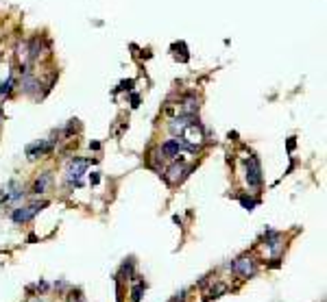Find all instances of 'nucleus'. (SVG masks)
Instances as JSON below:
<instances>
[{
    "label": "nucleus",
    "mask_w": 327,
    "mask_h": 302,
    "mask_svg": "<svg viewBox=\"0 0 327 302\" xmlns=\"http://www.w3.org/2000/svg\"><path fill=\"white\" fill-rule=\"evenodd\" d=\"M46 207H48V200H42V203H33V205H26V207H20V209H13L11 219L15 224H26Z\"/></svg>",
    "instance_id": "f257e3e1"
},
{
    "label": "nucleus",
    "mask_w": 327,
    "mask_h": 302,
    "mask_svg": "<svg viewBox=\"0 0 327 302\" xmlns=\"http://www.w3.org/2000/svg\"><path fill=\"white\" fill-rule=\"evenodd\" d=\"M244 166H247V185L251 189H260L262 187V166H260V159L256 154H251V157L244 161Z\"/></svg>",
    "instance_id": "f03ea898"
},
{
    "label": "nucleus",
    "mask_w": 327,
    "mask_h": 302,
    "mask_svg": "<svg viewBox=\"0 0 327 302\" xmlns=\"http://www.w3.org/2000/svg\"><path fill=\"white\" fill-rule=\"evenodd\" d=\"M87 166H89V161H87V159H72V161L68 163V176H66L68 185L81 187V176L85 174Z\"/></svg>",
    "instance_id": "7ed1b4c3"
},
{
    "label": "nucleus",
    "mask_w": 327,
    "mask_h": 302,
    "mask_svg": "<svg viewBox=\"0 0 327 302\" xmlns=\"http://www.w3.org/2000/svg\"><path fill=\"white\" fill-rule=\"evenodd\" d=\"M229 268L238 274V276L242 278H251L253 274H256V261H253L251 257H240V259H235Z\"/></svg>",
    "instance_id": "20e7f679"
},
{
    "label": "nucleus",
    "mask_w": 327,
    "mask_h": 302,
    "mask_svg": "<svg viewBox=\"0 0 327 302\" xmlns=\"http://www.w3.org/2000/svg\"><path fill=\"white\" fill-rule=\"evenodd\" d=\"M52 148H55V142L40 139V142H35V144H31L29 148H26V157H29L31 161L33 159H40V157H44V154L52 152Z\"/></svg>",
    "instance_id": "39448f33"
},
{
    "label": "nucleus",
    "mask_w": 327,
    "mask_h": 302,
    "mask_svg": "<svg viewBox=\"0 0 327 302\" xmlns=\"http://www.w3.org/2000/svg\"><path fill=\"white\" fill-rule=\"evenodd\" d=\"M159 150L166 159H175V157H179V152L184 150V142H181V137H177V139H168V142L161 144Z\"/></svg>",
    "instance_id": "423d86ee"
},
{
    "label": "nucleus",
    "mask_w": 327,
    "mask_h": 302,
    "mask_svg": "<svg viewBox=\"0 0 327 302\" xmlns=\"http://www.w3.org/2000/svg\"><path fill=\"white\" fill-rule=\"evenodd\" d=\"M194 122H198V120H196L194 115H190V113L179 115V117H175V120L170 122V133H175V135L179 133V135H181V133H184V131L188 129L190 124H194Z\"/></svg>",
    "instance_id": "0eeeda50"
},
{
    "label": "nucleus",
    "mask_w": 327,
    "mask_h": 302,
    "mask_svg": "<svg viewBox=\"0 0 327 302\" xmlns=\"http://www.w3.org/2000/svg\"><path fill=\"white\" fill-rule=\"evenodd\" d=\"M50 183H52V174H50V172H44V174H40V176L35 178V183H33L31 194H35V196L46 194V191H48V187H50Z\"/></svg>",
    "instance_id": "6e6552de"
},
{
    "label": "nucleus",
    "mask_w": 327,
    "mask_h": 302,
    "mask_svg": "<svg viewBox=\"0 0 327 302\" xmlns=\"http://www.w3.org/2000/svg\"><path fill=\"white\" fill-rule=\"evenodd\" d=\"M186 172H188L186 163H184V161H175V163H172V168L166 172V174H168L166 180H168V183H181V180L186 178Z\"/></svg>",
    "instance_id": "1a4fd4ad"
},
{
    "label": "nucleus",
    "mask_w": 327,
    "mask_h": 302,
    "mask_svg": "<svg viewBox=\"0 0 327 302\" xmlns=\"http://www.w3.org/2000/svg\"><path fill=\"white\" fill-rule=\"evenodd\" d=\"M44 37H33L31 44H29V59L31 61H38L44 57V52H46V48H44Z\"/></svg>",
    "instance_id": "9d476101"
},
{
    "label": "nucleus",
    "mask_w": 327,
    "mask_h": 302,
    "mask_svg": "<svg viewBox=\"0 0 327 302\" xmlns=\"http://www.w3.org/2000/svg\"><path fill=\"white\" fill-rule=\"evenodd\" d=\"M38 87H40V80L33 74H29V72H24V76H22V91L24 94H33Z\"/></svg>",
    "instance_id": "9b49d317"
},
{
    "label": "nucleus",
    "mask_w": 327,
    "mask_h": 302,
    "mask_svg": "<svg viewBox=\"0 0 327 302\" xmlns=\"http://www.w3.org/2000/svg\"><path fill=\"white\" fill-rule=\"evenodd\" d=\"M144 291H147V283H144V280L133 283V287H131V302H140L142 296H144Z\"/></svg>",
    "instance_id": "f8f14e48"
},
{
    "label": "nucleus",
    "mask_w": 327,
    "mask_h": 302,
    "mask_svg": "<svg viewBox=\"0 0 327 302\" xmlns=\"http://www.w3.org/2000/svg\"><path fill=\"white\" fill-rule=\"evenodd\" d=\"M223 294H227V285H223V283H216V285L207 291V298H205V302H212V300H216V298H221Z\"/></svg>",
    "instance_id": "ddd939ff"
},
{
    "label": "nucleus",
    "mask_w": 327,
    "mask_h": 302,
    "mask_svg": "<svg viewBox=\"0 0 327 302\" xmlns=\"http://www.w3.org/2000/svg\"><path fill=\"white\" fill-rule=\"evenodd\" d=\"M198 111V98L194 96H188L184 100V113H190V115H194Z\"/></svg>",
    "instance_id": "4468645a"
},
{
    "label": "nucleus",
    "mask_w": 327,
    "mask_h": 302,
    "mask_svg": "<svg viewBox=\"0 0 327 302\" xmlns=\"http://www.w3.org/2000/svg\"><path fill=\"white\" fill-rule=\"evenodd\" d=\"M13 87H15V78H13V74L9 76L5 83H0V96H11V91H13Z\"/></svg>",
    "instance_id": "2eb2a0df"
},
{
    "label": "nucleus",
    "mask_w": 327,
    "mask_h": 302,
    "mask_svg": "<svg viewBox=\"0 0 327 302\" xmlns=\"http://www.w3.org/2000/svg\"><path fill=\"white\" fill-rule=\"evenodd\" d=\"M66 302H85V296L81 289H70L68 296H66Z\"/></svg>",
    "instance_id": "dca6fc26"
},
{
    "label": "nucleus",
    "mask_w": 327,
    "mask_h": 302,
    "mask_svg": "<svg viewBox=\"0 0 327 302\" xmlns=\"http://www.w3.org/2000/svg\"><path fill=\"white\" fill-rule=\"evenodd\" d=\"M240 205H242L244 209H247V211H253V209L258 207L256 200H253V198H247V196H240Z\"/></svg>",
    "instance_id": "f3484780"
},
{
    "label": "nucleus",
    "mask_w": 327,
    "mask_h": 302,
    "mask_svg": "<svg viewBox=\"0 0 327 302\" xmlns=\"http://www.w3.org/2000/svg\"><path fill=\"white\" fill-rule=\"evenodd\" d=\"M188 300V289H181V291H177L175 296H172L168 302H186Z\"/></svg>",
    "instance_id": "a211bd4d"
},
{
    "label": "nucleus",
    "mask_w": 327,
    "mask_h": 302,
    "mask_svg": "<svg viewBox=\"0 0 327 302\" xmlns=\"http://www.w3.org/2000/svg\"><path fill=\"white\" fill-rule=\"evenodd\" d=\"M101 183V176H98V172H92L89 174V185H98Z\"/></svg>",
    "instance_id": "6ab92c4d"
},
{
    "label": "nucleus",
    "mask_w": 327,
    "mask_h": 302,
    "mask_svg": "<svg viewBox=\"0 0 327 302\" xmlns=\"http://www.w3.org/2000/svg\"><path fill=\"white\" fill-rule=\"evenodd\" d=\"M33 289H38V291H42V294H44V291H46V289H48V283H44V280H40V283H38V285H35Z\"/></svg>",
    "instance_id": "aec40b11"
},
{
    "label": "nucleus",
    "mask_w": 327,
    "mask_h": 302,
    "mask_svg": "<svg viewBox=\"0 0 327 302\" xmlns=\"http://www.w3.org/2000/svg\"><path fill=\"white\" fill-rule=\"evenodd\" d=\"M138 103H140V98H138V94H133V96H131V107H138Z\"/></svg>",
    "instance_id": "412c9836"
},
{
    "label": "nucleus",
    "mask_w": 327,
    "mask_h": 302,
    "mask_svg": "<svg viewBox=\"0 0 327 302\" xmlns=\"http://www.w3.org/2000/svg\"><path fill=\"white\" fill-rule=\"evenodd\" d=\"M89 148H92V150H98V148H101V144H98V142H92V144H89Z\"/></svg>",
    "instance_id": "4be33fe9"
},
{
    "label": "nucleus",
    "mask_w": 327,
    "mask_h": 302,
    "mask_svg": "<svg viewBox=\"0 0 327 302\" xmlns=\"http://www.w3.org/2000/svg\"><path fill=\"white\" fill-rule=\"evenodd\" d=\"M295 148V137H290V142H288V150H293Z\"/></svg>",
    "instance_id": "5701e85b"
},
{
    "label": "nucleus",
    "mask_w": 327,
    "mask_h": 302,
    "mask_svg": "<svg viewBox=\"0 0 327 302\" xmlns=\"http://www.w3.org/2000/svg\"><path fill=\"white\" fill-rule=\"evenodd\" d=\"M5 120V111H3V105H0V122Z\"/></svg>",
    "instance_id": "b1692460"
},
{
    "label": "nucleus",
    "mask_w": 327,
    "mask_h": 302,
    "mask_svg": "<svg viewBox=\"0 0 327 302\" xmlns=\"http://www.w3.org/2000/svg\"><path fill=\"white\" fill-rule=\"evenodd\" d=\"M33 302H42V300H33Z\"/></svg>",
    "instance_id": "393cba45"
}]
</instances>
